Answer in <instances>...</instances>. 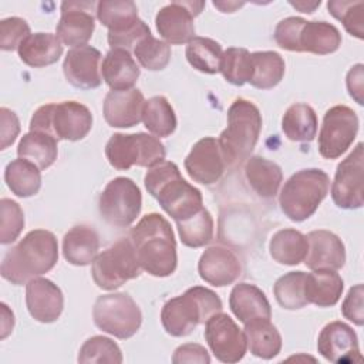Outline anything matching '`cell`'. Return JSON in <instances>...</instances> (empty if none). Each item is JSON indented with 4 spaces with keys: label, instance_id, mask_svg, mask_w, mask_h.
Wrapping results in <instances>:
<instances>
[{
    "label": "cell",
    "instance_id": "21",
    "mask_svg": "<svg viewBox=\"0 0 364 364\" xmlns=\"http://www.w3.org/2000/svg\"><path fill=\"white\" fill-rule=\"evenodd\" d=\"M101 53L91 46L71 48L63 63L67 81L81 90H92L101 85Z\"/></svg>",
    "mask_w": 364,
    "mask_h": 364
},
{
    "label": "cell",
    "instance_id": "8",
    "mask_svg": "<svg viewBox=\"0 0 364 364\" xmlns=\"http://www.w3.org/2000/svg\"><path fill=\"white\" fill-rule=\"evenodd\" d=\"M91 111L77 101L41 105L30 121V131L46 132L57 139L67 141L82 139L91 131Z\"/></svg>",
    "mask_w": 364,
    "mask_h": 364
},
{
    "label": "cell",
    "instance_id": "46",
    "mask_svg": "<svg viewBox=\"0 0 364 364\" xmlns=\"http://www.w3.org/2000/svg\"><path fill=\"white\" fill-rule=\"evenodd\" d=\"M24 228V213L16 200H0V243H13Z\"/></svg>",
    "mask_w": 364,
    "mask_h": 364
},
{
    "label": "cell",
    "instance_id": "26",
    "mask_svg": "<svg viewBox=\"0 0 364 364\" xmlns=\"http://www.w3.org/2000/svg\"><path fill=\"white\" fill-rule=\"evenodd\" d=\"M141 70L131 53L112 48L107 53L101 65V75L111 90H129L138 81Z\"/></svg>",
    "mask_w": 364,
    "mask_h": 364
},
{
    "label": "cell",
    "instance_id": "11",
    "mask_svg": "<svg viewBox=\"0 0 364 364\" xmlns=\"http://www.w3.org/2000/svg\"><path fill=\"white\" fill-rule=\"evenodd\" d=\"M92 318L100 330L125 340L139 330L142 313L128 293L119 291L100 296L94 303Z\"/></svg>",
    "mask_w": 364,
    "mask_h": 364
},
{
    "label": "cell",
    "instance_id": "47",
    "mask_svg": "<svg viewBox=\"0 0 364 364\" xmlns=\"http://www.w3.org/2000/svg\"><path fill=\"white\" fill-rule=\"evenodd\" d=\"M30 36V26L20 17H7L0 21V48L13 51Z\"/></svg>",
    "mask_w": 364,
    "mask_h": 364
},
{
    "label": "cell",
    "instance_id": "52",
    "mask_svg": "<svg viewBox=\"0 0 364 364\" xmlns=\"http://www.w3.org/2000/svg\"><path fill=\"white\" fill-rule=\"evenodd\" d=\"M363 64H357L354 67L350 68V71L347 73V90H348V94L360 104L363 105L364 101H363Z\"/></svg>",
    "mask_w": 364,
    "mask_h": 364
},
{
    "label": "cell",
    "instance_id": "3",
    "mask_svg": "<svg viewBox=\"0 0 364 364\" xmlns=\"http://www.w3.org/2000/svg\"><path fill=\"white\" fill-rule=\"evenodd\" d=\"M144 183L149 195L175 222L188 219L203 208L200 191L182 178L173 162L162 161L149 168Z\"/></svg>",
    "mask_w": 364,
    "mask_h": 364
},
{
    "label": "cell",
    "instance_id": "2",
    "mask_svg": "<svg viewBox=\"0 0 364 364\" xmlns=\"http://www.w3.org/2000/svg\"><path fill=\"white\" fill-rule=\"evenodd\" d=\"M58 260V243L46 229L30 230L3 257L1 277L13 284H27L31 279L50 272Z\"/></svg>",
    "mask_w": 364,
    "mask_h": 364
},
{
    "label": "cell",
    "instance_id": "12",
    "mask_svg": "<svg viewBox=\"0 0 364 364\" xmlns=\"http://www.w3.org/2000/svg\"><path fill=\"white\" fill-rule=\"evenodd\" d=\"M142 193L138 185L125 176L114 178L107 183L98 199L101 218L111 226L127 228L139 216Z\"/></svg>",
    "mask_w": 364,
    "mask_h": 364
},
{
    "label": "cell",
    "instance_id": "55",
    "mask_svg": "<svg viewBox=\"0 0 364 364\" xmlns=\"http://www.w3.org/2000/svg\"><path fill=\"white\" fill-rule=\"evenodd\" d=\"M213 6L218 7L222 13H233L237 7H242L243 3H226V1H213Z\"/></svg>",
    "mask_w": 364,
    "mask_h": 364
},
{
    "label": "cell",
    "instance_id": "4",
    "mask_svg": "<svg viewBox=\"0 0 364 364\" xmlns=\"http://www.w3.org/2000/svg\"><path fill=\"white\" fill-rule=\"evenodd\" d=\"M262 129V114L259 108L237 98L228 109V127L222 131L218 142L228 166H235L247 159L257 144Z\"/></svg>",
    "mask_w": 364,
    "mask_h": 364
},
{
    "label": "cell",
    "instance_id": "1",
    "mask_svg": "<svg viewBox=\"0 0 364 364\" xmlns=\"http://www.w3.org/2000/svg\"><path fill=\"white\" fill-rule=\"evenodd\" d=\"M139 266L155 277L171 276L176 270V240L169 222L159 213L145 215L129 232Z\"/></svg>",
    "mask_w": 364,
    "mask_h": 364
},
{
    "label": "cell",
    "instance_id": "40",
    "mask_svg": "<svg viewBox=\"0 0 364 364\" xmlns=\"http://www.w3.org/2000/svg\"><path fill=\"white\" fill-rule=\"evenodd\" d=\"M181 242L188 247H202L212 240L213 219L208 209L202 208L193 216L176 222Z\"/></svg>",
    "mask_w": 364,
    "mask_h": 364
},
{
    "label": "cell",
    "instance_id": "39",
    "mask_svg": "<svg viewBox=\"0 0 364 364\" xmlns=\"http://www.w3.org/2000/svg\"><path fill=\"white\" fill-rule=\"evenodd\" d=\"M185 55L188 63L200 73L216 74L220 71L222 47L212 38L193 37L186 46Z\"/></svg>",
    "mask_w": 364,
    "mask_h": 364
},
{
    "label": "cell",
    "instance_id": "49",
    "mask_svg": "<svg viewBox=\"0 0 364 364\" xmlns=\"http://www.w3.org/2000/svg\"><path fill=\"white\" fill-rule=\"evenodd\" d=\"M363 296L364 287L363 284H355L351 287L341 304V313L346 318L353 321L355 326H363L364 313H363Z\"/></svg>",
    "mask_w": 364,
    "mask_h": 364
},
{
    "label": "cell",
    "instance_id": "24",
    "mask_svg": "<svg viewBox=\"0 0 364 364\" xmlns=\"http://www.w3.org/2000/svg\"><path fill=\"white\" fill-rule=\"evenodd\" d=\"M309 250L303 260L311 270H338L346 263V247L341 239L330 230H313L307 236Z\"/></svg>",
    "mask_w": 364,
    "mask_h": 364
},
{
    "label": "cell",
    "instance_id": "23",
    "mask_svg": "<svg viewBox=\"0 0 364 364\" xmlns=\"http://www.w3.org/2000/svg\"><path fill=\"white\" fill-rule=\"evenodd\" d=\"M198 272L206 283L223 287L232 284L240 276L242 264L233 250L223 246H210L202 253Z\"/></svg>",
    "mask_w": 364,
    "mask_h": 364
},
{
    "label": "cell",
    "instance_id": "35",
    "mask_svg": "<svg viewBox=\"0 0 364 364\" xmlns=\"http://www.w3.org/2000/svg\"><path fill=\"white\" fill-rule=\"evenodd\" d=\"M57 154V138L38 131H30L23 135L17 146L18 158L31 161L40 169L50 168L55 162Z\"/></svg>",
    "mask_w": 364,
    "mask_h": 364
},
{
    "label": "cell",
    "instance_id": "51",
    "mask_svg": "<svg viewBox=\"0 0 364 364\" xmlns=\"http://www.w3.org/2000/svg\"><path fill=\"white\" fill-rule=\"evenodd\" d=\"M0 118H1V145H0L1 148L0 149H6L9 145H11L16 141L20 132V122L17 115L6 107L0 108Z\"/></svg>",
    "mask_w": 364,
    "mask_h": 364
},
{
    "label": "cell",
    "instance_id": "27",
    "mask_svg": "<svg viewBox=\"0 0 364 364\" xmlns=\"http://www.w3.org/2000/svg\"><path fill=\"white\" fill-rule=\"evenodd\" d=\"M17 51L24 64L40 68L57 63L63 54V46L55 34L34 33L23 40Z\"/></svg>",
    "mask_w": 364,
    "mask_h": 364
},
{
    "label": "cell",
    "instance_id": "42",
    "mask_svg": "<svg viewBox=\"0 0 364 364\" xmlns=\"http://www.w3.org/2000/svg\"><path fill=\"white\" fill-rule=\"evenodd\" d=\"M132 51L138 63L149 71L164 70L171 60V46L164 40L155 38L152 34L139 40Z\"/></svg>",
    "mask_w": 364,
    "mask_h": 364
},
{
    "label": "cell",
    "instance_id": "20",
    "mask_svg": "<svg viewBox=\"0 0 364 364\" xmlns=\"http://www.w3.org/2000/svg\"><path fill=\"white\" fill-rule=\"evenodd\" d=\"M26 304L34 320L40 323H53L63 313V291L51 280L34 277L26 284Z\"/></svg>",
    "mask_w": 364,
    "mask_h": 364
},
{
    "label": "cell",
    "instance_id": "13",
    "mask_svg": "<svg viewBox=\"0 0 364 364\" xmlns=\"http://www.w3.org/2000/svg\"><path fill=\"white\" fill-rule=\"evenodd\" d=\"M358 132V117L347 105H334L323 117L318 132V152L326 159L341 156L354 142Z\"/></svg>",
    "mask_w": 364,
    "mask_h": 364
},
{
    "label": "cell",
    "instance_id": "19",
    "mask_svg": "<svg viewBox=\"0 0 364 364\" xmlns=\"http://www.w3.org/2000/svg\"><path fill=\"white\" fill-rule=\"evenodd\" d=\"M183 165L188 175L202 185L218 182L226 168L219 142L213 136L199 139L186 155Z\"/></svg>",
    "mask_w": 364,
    "mask_h": 364
},
{
    "label": "cell",
    "instance_id": "14",
    "mask_svg": "<svg viewBox=\"0 0 364 364\" xmlns=\"http://www.w3.org/2000/svg\"><path fill=\"white\" fill-rule=\"evenodd\" d=\"M364 145L358 142L353 152L343 159L336 169L331 185L333 202L341 209H358L363 206L364 179Z\"/></svg>",
    "mask_w": 364,
    "mask_h": 364
},
{
    "label": "cell",
    "instance_id": "30",
    "mask_svg": "<svg viewBox=\"0 0 364 364\" xmlns=\"http://www.w3.org/2000/svg\"><path fill=\"white\" fill-rule=\"evenodd\" d=\"M245 175L250 188L262 198H274L283 181L282 168L263 156H249L245 164Z\"/></svg>",
    "mask_w": 364,
    "mask_h": 364
},
{
    "label": "cell",
    "instance_id": "10",
    "mask_svg": "<svg viewBox=\"0 0 364 364\" xmlns=\"http://www.w3.org/2000/svg\"><path fill=\"white\" fill-rule=\"evenodd\" d=\"M139 274L141 266L134 245L128 237L118 239L98 253L91 264L92 280L102 290H115Z\"/></svg>",
    "mask_w": 364,
    "mask_h": 364
},
{
    "label": "cell",
    "instance_id": "41",
    "mask_svg": "<svg viewBox=\"0 0 364 364\" xmlns=\"http://www.w3.org/2000/svg\"><path fill=\"white\" fill-rule=\"evenodd\" d=\"M306 274L301 270L289 272L279 277L273 286V293L277 303L287 310H297L307 306L304 284Z\"/></svg>",
    "mask_w": 364,
    "mask_h": 364
},
{
    "label": "cell",
    "instance_id": "31",
    "mask_svg": "<svg viewBox=\"0 0 364 364\" xmlns=\"http://www.w3.org/2000/svg\"><path fill=\"white\" fill-rule=\"evenodd\" d=\"M243 333L250 353L259 358L272 360L282 350V336L267 318L246 323Z\"/></svg>",
    "mask_w": 364,
    "mask_h": 364
},
{
    "label": "cell",
    "instance_id": "45",
    "mask_svg": "<svg viewBox=\"0 0 364 364\" xmlns=\"http://www.w3.org/2000/svg\"><path fill=\"white\" fill-rule=\"evenodd\" d=\"M328 13L340 20L348 34L357 38L364 37V1L331 0L327 3Z\"/></svg>",
    "mask_w": 364,
    "mask_h": 364
},
{
    "label": "cell",
    "instance_id": "53",
    "mask_svg": "<svg viewBox=\"0 0 364 364\" xmlns=\"http://www.w3.org/2000/svg\"><path fill=\"white\" fill-rule=\"evenodd\" d=\"M0 307H1V317H3L1 318V338H6L13 330L14 316H13V311H10L4 303H1Z\"/></svg>",
    "mask_w": 364,
    "mask_h": 364
},
{
    "label": "cell",
    "instance_id": "25",
    "mask_svg": "<svg viewBox=\"0 0 364 364\" xmlns=\"http://www.w3.org/2000/svg\"><path fill=\"white\" fill-rule=\"evenodd\" d=\"M229 306L243 324L256 318L270 320L272 317V309L266 294L257 286L250 283H239L232 289Z\"/></svg>",
    "mask_w": 364,
    "mask_h": 364
},
{
    "label": "cell",
    "instance_id": "16",
    "mask_svg": "<svg viewBox=\"0 0 364 364\" xmlns=\"http://www.w3.org/2000/svg\"><path fill=\"white\" fill-rule=\"evenodd\" d=\"M205 7L203 1H172L155 17V26L168 44H185L195 37L193 18Z\"/></svg>",
    "mask_w": 364,
    "mask_h": 364
},
{
    "label": "cell",
    "instance_id": "38",
    "mask_svg": "<svg viewBox=\"0 0 364 364\" xmlns=\"http://www.w3.org/2000/svg\"><path fill=\"white\" fill-rule=\"evenodd\" d=\"M142 121L145 128L159 138L169 136L176 128L175 111L164 95H155L145 101Z\"/></svg>",
    "mask_w": 364,
    "mask_h": 364
},
{
    "label": "cell",
    "instance_id": "34",
    "mask_svg": "<svg viewBox=\"0 0 364 364\" xmlns=\"http://www.w3.org/2000/svg\"><path fill=\"white\" fill-rule=\"evenodd\" d=\"M41 169L28 159L17 158L7 164L4 181L9 189L18 198L36 195L41 188Z\"/></svg>",
    "mask_w": 364,
    "mask_h": 364
},
{
    "label": "cell",
    "instance_id": "15",
    "mask_svg": "<svg viewBox=\"0 0 364 364\" xmlns=\"http://www.w3.org/2000/svg\"><path fill=\"white\" fill-rule=\"evenodd\" d=\"M205 340L213 355L228 364L240 361L247 350L246 336L226 313H215L206 320Z\"/></svg>",
    "mask_w": 364,
    "mask_h": 364
},
{
    "label": "cell",
    "instance_id": "43",
    "mask_svg": "<svg viewBox=\"0 0 364 364\" xmlns=\"http://www.w3.org/2000/svg\"><path fill=\"white\" fill-rule=\"evenodd\" d=\"M220 73L225 80L233 85H243L249 82L252 75V57L243 47L228 48L220 61Z\"/></svg>",
    "mask_w": 364,
    "mask_h": 364
},
{
    "label": "cell",
    "instance_id": "50",
    "mask_svg": "<svg viewBox=\"0 0 364 364\" xmlns=\"http://www.w3.org/2000/svg\"><path fill=\"white\" fill-rule=\"evenodd\" d=\"M172 363L173 364H183V363H198V364H209L210 357L206 351V348L200 344H193L188 343L183 346H179L173 355H172Z\"/></svg>",
    "mask_w": 364,
    "mask_h": 364
},
{
    "label": "cell",
    "instance_id": "17",
    "mask_svg": "<svg viewBox=\"0 0 364 364\" xmlns=\"http://www.w3.org/2000/svg\"><path fill=\"white\" fill-rule=\"evenodd\" d=\"M95 1H63L61 17L55 27L58 40L73 48L87 46L95 28Z\"/></svg>",
    "mask_w": 364,
    "mask_h": 364
},
{
    "label": "cell",
    "instance_id": "22",
    "mask_svg": "<svg viewBox=\"0 0 364 364\" xmlns=\"http://www.w3.org/2000/svg\"><path fill=\"white\" fill-rule=\"evenodd\" d=\"M145 98L138 88L111 90L104 100V118L109 127L131 128L142 121Z\"/></svg>",
    "mask_w": 364,
    "mask_h": 364
},
{
    "label": "cell",
    "instance_id": "33",
    "mask_svg": "<svg viewBox=\"0 0 364 364\" xmlns=\"http://www.w3.org/2000/svg\"><path fill=\"white\" fill-rule=\"evenodd\" d=\"M282 129L284 135L294 142H310L317 134L316 111L304 102L290 105L283 118Z\"/></svg>",
    "mask_w": 364,
    "mask_h": 364
},
{
    "label": "cell",
    "instance_id": "48",
    "mask_svg": "<svg viewBox=\"0 0 364 364\" xmlns=\"http://www.w3.org/2000/svg\"><path fill=\"white\" fill-rule=\"evenodd\" d=\"M151 34L149 27L139 20L138 24H135L132 28L124 31V33H108V44L112 48H122V50H134V47L138 44L139 40H142L145 36Z\"/></svg>",
    "mask_w": 364,
    "mask_h": 364
},
{
    "label": "cell",
    "instance_id": "54",
    "mask_svg": "<svg viewBox=\"0 0 364 364\" xmlns=\"http://www.w3.org/2000/svg\"><path fill=\"white\" fill-rule=\"evenodd\" d=\"M290 4L293 6V7H296L297 10H300L301 13H313L314 11V9L316 7H318L320 6V0L318 1H314V3H306V1H290Z\"/></svg>",
    "mask_w": 364,
    "mask_h": 364
},
{
    "label": "cell",
    "instance_id": "7",
    "mask_svg": "<svg viewBox=\"0 0 364 364\" xmlns=\"http://www.w3.org/2000/svg\"><path fill=\"white\" fill-rule=\"evenodd\" d=\"M328 175L317 168L301 169L293 173L283 185L279 196L282 212L293 222L309 219L327 196Z\"/></svg>",
    "mask_w": 364,
    "mask_h": 364
},
{
    "label": "cell",
    "instance_id": "37",
    "mask_svg": "<svg viewBox=\"0 0 364 364\" xmlns=\"http://www.w3.org/2000/svg\"><path fill=\"white\" fill-rule=\"evenodd\" d=\"M97 18L108 33H124L139 23L138 9L134 1L101 0L97 3Z\"/></svg>",
    "mask_w": 364,
    "mask_h": 364
},
{
    "label": "cell",
    "instance_id": "29",
    "mask_svg": "<svg viewBox=\"0 0 364 364\" xmlns=\"http://www.w3.org/2000/svg\"><path fill=\"white\" fill-rule=\"evenodd\" d=\"M98 233L87 225L71 228L63 239L64 259L74 266H87L92 263L98 253Z\"/></svg>",
    "mask_w": 364,
    "mask_h": 364
},
{
    "label": "cell",
    "instance_id": "28",
    "mask_svg": "<svg viewBox=\"0 0 364 364\" xmlns=\"http://www.w3.org/2000/svg\"><path fill=\"white\" fill-rule=\"evenodd\" d=\"M344 289V282L336 270L317 269L306 274V299L307 303L318 307H331L337 304Z\"/></svg>",
    "mask_w": 364,
    "mask_h": 364
},
{
    "label": "cell",
    "instance_id": "44",
    "mask_svg": "<svg viewBox=\"0 0 364 364\" xmlns=\"http://www.w3.org/2000/svg\"><path fill=\"white\" fill-rule=\"evenodd\" d=\"M78 363H107L119 364L122 363V353L115 341L104 336L90 337L80 348Z\"/></svg>",
    "mask_w": 364,
    "mask_h": 364
},
{
    "label": "cell",
    "instance_id": "6",
    "mask_svg": "<svg viewBox=\"0 0 364 364\" xmlns=\"http://www.w3.org/2000/svg\"><path fill=\"white\" fill-rule=\"evenodd\" d=\"M274 41L287 51L327 55L341 46L338 28L327 21H307L301 17H286L274 28Z\"/></svg>",
    "mask_w": 364,
    "mask_h": 364
},
{
    "label": "cell",
    "instance_id": "36",
    "mask_svg": "<svg viewBox=\"0 0 364 364\" xmlns=\"http://www.w3.org/2000/svg\"><path fill=\"white\" fill-rule=\"evenodd\" d=\"M252 75L250 85L259 90H269L276 87L286 71L283 57L276 51H256L250 53Z\"/></svg>",
    "mask_w": 364,
    "mask_h": 364
},
{
    "label": "cell",
    "instance_id": "5",
    "mask_svg": "<svg viewBox=\"0 0 364 364\" xmlns=\"http://www.w3.org/2000/svg\"><path fill=\"white\" fill-rule=\"evenodd\" d=\"M219 311H222L220 297L210 289L195 286L164 304L161 321L168 334L185 337Z\"/></svg>",
    "mask_w": 364,
    "mask_h": 364
},
{
    "label": "cell",
    "instance_id": "9",
    "mask_svg": "<svg viewBox=\"0 0 364 364\" xmlns=\"http://www.w3.org/2000/svg\"><path fill=\"white\" fill-rule=\"evenodd\" d=\"M165 145L159 138L145 132L114 134L105 145V156L111 166L128 171L131 166L152 168L165 159Z\"/></svg>",
    "mask_w": 364,
    "mask_h": 364
},
{
    "label": "cell",
    "instance_id": "18",
    "mask_svg": "<svg viewBox=\"0 0 364 364\" xmlns=\"http://www.w3.org/2000/svg\"><path fill=\"white\" fill-rule=\"evenodd\" d=\"M317 350L331 363L351 364L363 361L357 334L343 321H331L323 327L318 334Z\"/></svg>",
    "mask_w": 364,
    "mask_h": 364
},
{
    "label": "cell",
    "instance_id": "32",
    "mask_svg": "<svg viewBox=\"0 0 364 364\" xmlns=\"http://www.w3.org/2000/svg\"><path fill=\"white\" fill-rule=\"evenodd\" d=\"M270 256L280 264L296 266L306 259L309 250L307 237L296 229L277 230L269 243Z\"/></svg>",
    "mask_w": 364,
    "mask_h": 364
}]
</instances>
